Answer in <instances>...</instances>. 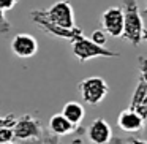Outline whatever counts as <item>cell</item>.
Listing matches in <instances>:
<instances>
[{
    "label": "cell",
    "instance_id": "6da1fadb",
    "mask_svg": "<svg viewBox=\"0 0 147 144\" xmlns=\"http://www.w3.org/2000/svg\"><path fill=\"white\" fill-rule=\"evenodd\" d=\"M123 35L128 43L133 46H139L144 37V21L139 11L138 0H123Z\"/></svg>",
    "mask_w": 147,
    "mask_h": 144
},
{
    "label": "cell",
    "instance_id": "7a4b0ae2",
    "mask_svg": "<svg viewBox=\"0 0 147 144\" xmlns=\"http://www.w3.org/2000/svg\"><path fill=\"white\" fill-rule=\"evenodd\" d=\"M30 16L43 18L48 22L54 24V26H59V27H63V29H73V27H76L74 10L68 0L55 2L48 10H35L30 13Z\"/></svg>",
    "mask_w": 147,
    "mask_h": 144
},
{
    "label": "cell",
    "instance_id": "3957f363",
    "mask_svg": "<svg viewBox=\"0 0 147 144\" xmlns=\"http://www.w3.org/2000/svg\"><path fill=\"white\" fill-rule=\"evenodd\" d=\"M71 51H73L74 57L84 64L87 60H92L96 57H117L119 52L106 49L105 46H98L92 41V40L86 38V37H79L74 41H71Z\"/></svg>",
    "mask_w": 147,
    "mask_h": 144
},
{
    "label": "cell",
    "instance_id": "277c9868",
    "mask_svg": "<svg viewBox=\"0 0 147 144\" xmlns=\"http://www.w3.org/2000/svg\"><path fill=\"white\" fill-rule=\"evenodd\" d=\"M79 92L84 103L87 105H100L106 95L109 93V86L105 78L101 76H89L79 82Z\"/></svg>",
    "mask_w": 147,
    "mask_h": 144
},
{
    "label": "cell",
    "instance_id": "5b68a950",
    "mask_svg": "<svg viewBox=\"0 0 147 144\" xmlns=\"http://www.w3.org/2000/svg\"><path fill=\"white\" fill-rule=\"evenodd\" d=\"M13 133L14 139H29V138L43 136L41 122L32 114H24L21 117H16V122L13 125Z\"/></svg>",
    "mask_w": 147,
    "mask_h": 144
},
{
    "label": "cell",
    "instance_id": "8992f818",
    "mask_svg": "<svg viewBox=\"0 0 147 144\" xmlns=\"http://www.w3.org/2000/svg\"><path fill=\"white\" fill-rule=\"evenodd\" d=\"M101 29L108 35L114 38H120L123 35V10L120 7H109L105 10L100 18Z\"/></svg>",
    "mask_w": 147,
    "mask_h": 144
},
{
    "label": "cell",
    "instance_id": "52a82bcc",
    "mask_svg": "<svg viewBox=\"0 0 147 144\" xmlns=\"http://www.w3.org/2000/svg\"><path fill=\"white\" fill-rule=\"evenodd\" d=\"M11 52L19 59H30L38 52V41L30 33H18L11 40Z\"/></svg>",
    "mask_w": 147,
    "mask_h": 144
},
{
    "label": "cell",
    "instance_id": "ba28073f",
    "mask_svg": "<svg viewBox=\"0 0 147 144\" xmlns=\"http://www.w3.org/2000/svg\"><path fill=\"white\" fill-rule=\"evenodd\" d=\"M30 18H32V21L36 24V26H40L46 33L55 37V38H62V40H67V41L71 43V41H74L76 38H79V37L84 35V32H82L81 27L63 29V27H59V26H54V24L48 22V21L43 19V18H38V16H30Z\"/></svg>",
    "mask_w": 147,
    "mask_h": 144
},
{
    "label": "cell",
    "instance_id": "9c48e42d",
    "mask_svg": "<svg viewBox=\"0 0 147 144\" xmlns=\"http://www.w3.org/2000/svg\"><path fill=\"white\" fill-rule=\"evenodd\" d=\"M86 136L90 144H109L112 141V128L106 119L98 117L86 128Z\"/></svg>",
    "mask_w": 147,
    "mask_h": 144
},
{
    "label": "cell",
    "instance_id": "30bf717a",
    "mask_svg": "<svg viewBox=\"0 0 147 144\" xmlns=\"http://www.w3.org/2000/svg\"><path fill=\"white\" fill-rule=\"evenodd\" d=\"M117 125L125 133H141L144 130V127H146V119L138 111H134L131 108H127L119 114Z\"/></svg>",
    "mask_w": 147,
    "mask_h": 144
},
{
    "label": "cell",
    "instance_id": "8fae6325",
    "mask_svg": "<svg viewBox=\"0 0 147 144\" xmlns=\"http://www.w3.org/2000/svg\"><path fill=\"white\" fill-rule=\"evenodd\" d=\"M76 128H78L76 125L71 124L62 112L54 114L49 119V131H51L52 135H55V136H60V138L67 136V135H70V133H74Z\"/></svg>",
    "mask_w": 147,
    "mask_h": 144
},
{
    "label": "cell",
    "instance_id": "7c38bea8",
    "mask_svg": "<svg viewBox=\"0 0 147 144\" xmlns=\"http://www.w3.org/2000/svg\"><path fill=\"white\" fill-rule=\"evenodd\" d=\"M62 114L68 119L73 125L79 127L84 120V116H86V109L81 103L78 101H68L63 105V109H62Z\"/></svg>",
    "mask_w": 147,
    "mask_h": 144
},
{
    "label": "cell",
    "instance_id": "4fadbf2b",
    "mask_svg": "<svg viewBox=\"0 0 147 144\" xmlns=\"http://www.w3.org/2000/svg\"><path fill=\"white\" fill-rule=\"evenodd\" d=\"M90 40H92L95 45H98V46H105L106 43H108V33H106L103 29L93 30V32H92V37H90Z\"/></svg>",
    "mask_w": 147,
    "mask_h": 144
},
{
    "label": "cell",
    "instance_id": "5bb4252c",
    "mask_svg": "<svg viewBox=\"0 0 147 144\" xmlns=\"http://www.w3.org/2000/svg\"><path fill=\"white\" fill-rule=\"evenodd\" d=\"M11 29H13V26L8 22L7 16H5V11L0 10V35H5V33L11 32Z\"/></svg>",
    "mask_w": 147,
    "mask_h": 144
},
{
    "label": "cell",
    "instance_id": "9a60e30c",
    "mask_svg": "<svg viewBox=\"0 0 147 144\" xmlns=\"http://www.w3.org/2000/svg\"><path fill=\"white\" fill-rule=\"evenodd\" d=\"M14 139L13 127H2L0 128V143H8Z\"/></svg>",
    "mask_w": 147,
    "mask_h": 144
},
{
    "label": "cell",
    "instance_id": "2e32d148",
    "mask_svg": "<svg viewBox=\"0 0 147 144\" xmlns=\"http://www.w3.org/2000/svg\"><path fill=\"white\" fill-rule=\"evenodd\" d=\"M138 64H139V78L147 84V57H138Z\"/></svg>",
    "mask_w": 147,
    "mask_h": 144
},
{
    "label": "cell",
    "instance_id": "e0dca14e",
    "mask_svg": "<svg viewBox=\"0 0 147 144\" xmlns=\"http://www.w3.org/2000/svg\"><path fill=\"white\" fill-rule=\"evenodd\" d=\"M16 122V116L14 114H7L0 117V128L2 127H13Z\"/></svg>",
    "mask_w": 147,
    "mask_h": 144
},
{
    "label": "cell",
    "instance_id": "ac0fdd59",
    "mask_svg": "<svg viewBox=\"0 0 147 144\" xmlns=\"http://www.w3.org/2000/svg\"><path fill=\"white\" fill-rule=\"evenodd\" d=\"M18 3H19V0H0V10L10 11V10H13Z\"/></svg>",
    "mask_w": 147,
    "mask_h": 144
},
{
    "label": "cell",
    "instance_id": "d6986e66",
    "mask_svg": "<svg viewBox=\"0 0 147 144\" xmlns=\"http://www.w3.org/2000/svg\"><path fill=\"white\" fill-rule=\"evenodd\" d=\"M16 144H43V136L29 138V139H18Z\"/></svg>",
    "mask_w": 147,
    "mask_h": 144
},
{
    "label": "cell",
    "instance_id": "ffe728a7",
    "mask_svg": "<svg viewBox=\"0 0 147 144\" xmlns=\"http://www.w3.org/2000/svg\"><path fill=\"white\" fill-rule=\"evenodd\" d=\"M142 40H146V41H147V29H144V37H142Z\"/></svg>",
    "mask_w": 147,
    "mask_h": 144
},
{
    "label": "cell",
    "instance_id": "44dd1931",
    "mask_svg": "<svg viewBox=\"0 0 147 144\" xmlns=\"http://www.w3.org/2000/svg\"><path fill=\"white\" fill-rule=\"evenodd\" d=\"M0 144H14L13 141H8V143H0Z\"/></svg>",
    "mask_w": 147,
    "mask_h": 144
},
{
    "label": "cell",
    "instance_id": "7402d4cb",
    "mask_svg": "<svg viewBox=\"0 0 147 144\" xmlns=\"http://www.w3.org/2000/svg\"><path fill=\"white\" fill-rule=\"evenodd\" d=\"M144 13H146V14H147V7H146V10H144Z\"/></svg>",
    "mask_w": 147,
    "mask_h": 144
}]
</instances>
